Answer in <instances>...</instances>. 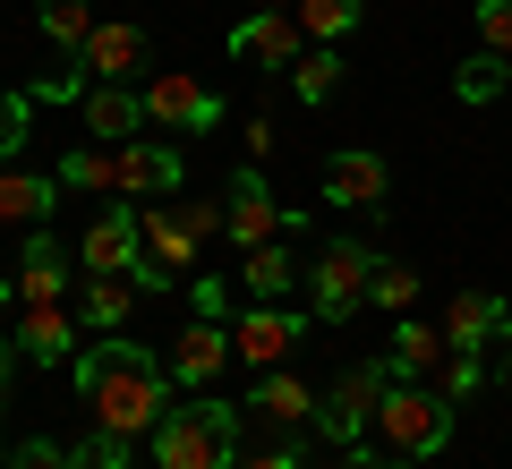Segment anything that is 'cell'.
<instances>
[{
	"label": "cell",
	"mask_w": 512,
	"mask_h": 469,
	"mask_svg": "<svg viewBox=\"0 0 512 469\" xmlns=\"http://www.w3.org/2000/svg\"><path fill=\"white\" fill-rule=\"evenodd\" d=\"M222 239L231 248H265V239H282V231H299V205H274V188L256 180V171H239L231 180V197H222Z\"/></svg>",
	"instance_id": "obj_7"
},
{
	"label": "cell",
	"mask_w": 512,
	"mask_h": 469,
	"mask_svg": "<svg viewBox=\"0 0 512 469\" xmlns=\"http://www.w3.org/2000/svg\"><path fill=\"white\" fill-rule=\"evenodd\" d=\"M137 239H146V256H154L163 273H188V265H197V248H205L171 205H137Z\"/></svg>",
	"instance_id": "obj_17"
},
{
	"label": "cell",
	"mask_w": 512,
	"mask_h": 469,
	"mask_svg": "<svg viewBox=\"0 0 512 469\" xmlns=\"http://www.w3.org/2000/svg\"><path fill=\"white\" fill-rule=\"evenodd\" d=\"M384 188H393V171H384L376 154H359V145L325 163V197H333V205H359V214H376V205H384Z\"/></svg>",
	"instance_id": "obj_16"
},
{
	"label": "cell",
	"mask_w": 512,
	"mask_h": 469,
	"mask_svg": "<svg viewBox=\"0 0 512 469\" xmlns=\"http://www.w3.org/2000/svg\"><path fill=\"white\" fill-rule=\"evenodd\" d=\"M256 418H274V427H299V418H316V393L291 376V367H274V376L256 384Z\"/></svg>",
	"instance_id": "obj_22"
},
{
	"label": "cell",
	"mask_w": 512,
	"mask_h": 469,
	"mask_svg": "<svg viewBox=\"0 0 512 469\" xmlns=\"http://www.w3.org/2000/svg\"><path fill=\"white\" fill-rule=\"evenodd\" d=\"M384 384H393V359H367V367H342V376L316 393V427L333 435V444H350L359 452V435L376 427V410H384Z\"/></svg>",
	"instance_id": "obj_4"
},
{
	"label": "cell",
	"mask_w": 512,
	"mask_h": 469,
	"mask_svg": "<svg viewBox=\"0 0 512 469\" xmlns=\"http://www.w3.org/2000/svg\"><path fill=\"white\" fill-rule=\"evenodd\" d=\"M222 359H239L222 316H197V325L171 342V376H180V384H214V376H222Z\"/></svg>",
	"instance_id": "obj_13"
},
{
	"label": "cell",
	"mask_w": 512,
	"mask_h": 469,
	"mask_svg": "<svg viewBox=\"0 0 512 469\" xmlns=\"http://www.w3.org/2000/svg\"><path fill=\"white\" fill-rule=\"evenodd\" d=\"M60 205V180H43V171H0V222H9V231H43V214H52Z\"/></svg>",
	"instance_id": "obj_18"
},
{
	"label": "cell",
	"mask_w": 512,
	"mask_h": 469,
	"mask_svg": "<svg viewBox=\"0 0 512 469\" xmlns=\"http://www.w3.org/2000/svg\"><path fill=\"white\" fill-rule=\"evenodd\" d=\"M265 9H291V0H265Z\"/></svg>",
	"instance_id": "obj_40"
},
{
	"label": "cell",
	"mask_w": 512,
	"mask_h": 469,
	"mask_svg": "<svg viewBox=\"0 0 512 469\" xmlns=\"http://www.w3.org/2000/svg\"><path fill=\"white\" fill-rule=\"evenodd\" d=\"M453 86H461V103H487V94L504 86V52H478V60H461V77H453Z\"/></svg>",
	"instance_id": "obj_28"
},
{
	"label": "cell",
	"mask_w": 512,
	"mask_h": 469,
	"mask_svg": "<svg viewBox=\"0 0 512 469\" xmlns=\"http://www.w3.org/2000/svg\"><path fill=\"white\" fill-rule=\"evenodd\" d=\"M299 342H308V316H291L282 299H256L248 316H231V350H239L248 367H265V376H274V367H291Z\"/></svg>",
	"instance_id": "obj_6"
},
{
	"label": "cell",
	"mask_w": 512,
	"mask_h": 469,
	"mask_svg": "<svg viewBox=\"0 0 512 469\" xmlns=\"http://www.w3.org/2000/svg\"><path fill=\"white\" fill-rule=\"evenodd\" d=\"M180 222H188V231H197V239H222V222H231V214H222V205H188Z\"/></svg>",
	"instance_id": "obj_35"
},
{
	"label": "cell",
	"mask_w": 512,
	"mask_h": 469,
	"mask_svg": "<svg viewBox=\"0 0 512 469\" xmlns=\"http://www.w3.org/2000/svg\"><path fill=\"white\" fill-rule=\"evenodd\" d=\"M239 461V410L231 401H188L154 427V469H231Z\"/></svg>",
	"instance_id": "obj_2"
},
{
	"label": "cell",
	"mask_w": 512,
	"mask_h": 469,
	"mask_svg": "<svg viewBox=\"0 0 512 469\" xmlns=\"http://www.w3.org/2000/svg\"><path fill=\"white\" fill-rule=\"evenodd\" d=\"M376 435H384L393 461H427V452H444V444H453V393L393 376V384H384V410H376Z\"/></svg>",
	"instance_id": "obj_3"
},
{
	"label": "cell",
	"mask_w": 512,
	"mask_h": 469,
	"mask_svg": "<svg viewBox=\"0 0 512 469\" xmlns=\"http://www.w3.org/2000/svg\"><path fill=\"white\" fill-rule=\"evenodd\" d=\"M77 333H86V316L77 307H18V350L35 367H60L77 350Z\"/></svg>",
	"instance_id": "obj_12"
},
{
	"label": "cell",
	"mask_w": 512,
	"mask_h": 469,
	"mask_svg": "<svg viewBox=\"0 0 512 469\" xmlns=\"http://www.w3.org/2000/svg\"><path fill=\"white\" fill-rule=\"evenodd\" d=\"M154 60V43H146V26H128V18H111V26H94L86 35V52H77V69H94V86H128V77Z\"/></svg>",
	"instance_id": "obj_9"
},
{
	"label": "cell",
	"mask_w": 512,
	"mask_h": 469,
	"mask_svg": "<svg viewBox=\"0 0 512 469\" xmlns=\"http://www.w3.org/2000/svg\"><path fill=\"white\" fill-rule=\"evenodd\" d=\"M504 86H512V60H504Z\"/></svg>",
	"instance_id": "obj_42"
},
{
	"label": "cell",
	"mask_w": 512,
	"mask_h": 469,
	"mask_svg": "<svg viewBox=\"0 0 512 469\" xmlns=\"http://www.w3.org/2000/svg\"><path fill=\"white\" fill-rule=\"evenodd\" d=\"M504 393H512V350H504Z\"/></svg>",
	"instance_id": "obj_39"
},
{
	"label": "cell",
	"mask_w": 512,
	"mask_h": 469,
	"mask_svg": "<svg viewBox=\"0 0 512 469\" xmlns=\"http://www.w3.org/2000/svg\"><path fill=\"white\" fill-rule=\"evenodd\" d=\"M239 282H248L256 299H282V290H291V248H282V239L248 248V273H239Z\"/></svg>",
	"instance_id": "obj_27"
},
{
	"label": "cell",
	"mask_w": 512,
	"mask_h": 469,
	"mask_svg": "<svg viewBox=\"0 0 512 469\" xmlns=\"http://www.w3.org/2000/svg\"><path fill=\"white\" fill-rule=\"evenodd\" d=\"M231 469H308L299 452H248V461H231Z\"/></svg>",
	"instance_id": "obj_36"
},
{
	"label": "cell",
	"mask_w": 512,
	"mask_h": 469,
	"mask_svg": "<svg viewBox=\"0 0 512 469\" xmlns=\"http://www.w3.org/2000/svg\"><path fill=\"white\" fill-rule=\"evenodd\" d=\"M86 128H94V137H111V145H128L137 128H146V94H128V86H94V94H86Z\"/></svg>",
	"instance_id": "obj_20"
},
{
	"label": "cell",
	"mask_w": 512,
	"mask_h": 469,
	"mask_svg": "<svg viewBox=\"0 0 512 469\" xmlns=\"http://www.w3.org/2000/svg\"><path fill=\"white\" fill-rule=\"evenodd\" d=\"M69 469H128V435H103V427H94L86 444L69 452Z\"/></svg>",
	"instance_id": "obj_30"
},
{
	"label": "cell",
	"mask_w": 512,
	"mask_h": 469,
	"mask_svg": "<svg viewBox=\"0 0 512 469\" xmlns=\"http://www.w3.org/2000/svg\"><path fill=\"white\" fill-rule=\"evenodd\" d=\"M512 333V307L495 299V290H461L453 307H444V342L453 350H487V342H504Z\"/></svg>",
	"instance_id": "obj_11"
},
{
	"label": "cell",
	"mask_w": 512,
	"mask_h": 469,
	"mask_svg": "<svg viewBox=\"0 0 512 469\" xmlns=\"http://www.w3.org/2000/svg\"><path fill=\"white\" fill-rule=\"evenodd\" d=\"M367 299H376V307H393V316H402V307L419 299V273H410V265H384V256H376V290H367Z\"/></svg>",
	"instance_id": "obj_29"
},
{
	"label": "cell",
	"mask_w": 512,
	"mask_h": 469,
	"mask_svg": "<svg viewBox=\"0 0 512 469\" xmlns=\"http://www.w3.org/2000/svg\"><path fill=\"white\" fill-rule=\"evenodd\" d=\"M9 307H18V290H9V273H0V316H9Z\"/></svg>",
	"instance_id": "obj_38"
},
{
	"label": "cell",
	"mask_w": 512,
	"mask_h": 469,
	"mask_svg": "<svg viewBox=\"0 0 512 469\" xmlns=\"http://www.w3.org/2000/svg\"><path fill=\"white\" fill-rule=\"evenodd\" d=\"M9 469H69V452H60V444H43V435H26V444L9 452Z\"/></svg>",
	"instance_id": "obj_34"
},
{
	"label": "cell",
	"mask_w": 512,
	"mask_h": 469,
	"mask_svg": "<svg viewBox=\"0 0 512 469\" xmlns=\"http://www.w3.org/2000/svg\"><path fill=\"white\" fill-rule=\"evenodd\" d=\"M444 359H453L444 325H402V333H393V376L427 384V376H444Z\"/></svg>",
	"instance_id": "obj_21"
},
{
	"label": "cell",
	"mask_w": 512,
	"mask_h": 469,
	"mask_svg": "<svg viewBox=\"0 0 512 469\" xmlns=\"http://www.w3.org/2000/svg\"><path fill=\"white\" fill-rule=\"evenodd\" d=\"M35 26L60 43V52H86V35H94V18H86V0H35Z\"/></svg>",
	"instance_id": "obj_26"
},
{
	"label": "cell",
	"mask_w": 512,
	"mask_h": 469,
	"mask_svg": "<svg viewBox=\"0 0 512 469\" xmlns=\"http://www.w3.org/2000/svg\"><path fill=\"white\" fill-rule=\"evenodd\" d=\"M436 393H478V350H453V359H444V376H436Z\"/></svg>",
	"instance_id": "obj_33"
},
{
	"label": "cell",
	"mask_w": 512,
	"mask_h": 469,
	"mask_svg": "<svg viewBox=\"0 0 512 469\" xmlns=\"http://www.w3.org/2000/svg\"><path fill=\"white\" fill-rule=\"evenodd\" d=\"M478 43L512 60V0H478Z\"/></svg>",
	"instance_id": "obj_31"
},
{
	"label": "cell",
	"mask_w": 512,
	"mask_h": 469,
	"mask_svg": "<svg viewBox=\"0 0 512 469\" xmlns=\"http://www.w3.org/2000/svg\"><path fill=\"white\" fill-rule=\"evenodd\" d=\"M146 120H154V128H180V137H197V128L222 120V94L205 86V77H188V69H163V77L146 86Z\"/></svg>",
	"instance_id": "obj_8"
},
{
	"label": "cell",
	"mask_w": 512,
	"mask_h": 469,
	"mask_svg": "<svg viewBox=\"0 0 512 469\" xmlns=\"http://www.w3.org/2000/svg\"><path fill=\"white\" fill-rule=\"evenodd\" d=\"M9 290H18V307H60V299H69V256H60V239H26V256H18V282H9Z\"/></svg>",
	"instance_id": "obj_14"
},
{
	"label": "cell",
	"mask_w": 512,
	"mask_h": 469,
	"mask_svg": "<svg viewBox=\"0 0 512 469\" xmlns=\"http://www.w3.org/2000/svg\"><path fill=\"white\" fill-rule=\"evenodd\" d=\"M316 316H325V325H342V316H359L367 307V290H376V256L359 248V239H333L325 256H316Z\"/></svg>",
	"instance_id": "obj_5"
},
{
	"label": "cell",
	"mask_w": 512,
	"mask_h": 469,
	"mask_svg": "<svg viewBox=\"0 0 512 469\" xmlns=\"http://www.w3.org/2000/svg\"><path fill=\"white\" fill-rule=\"evenodd\" d=\"M69 376H77V393H86V418L103 435H154L163 427V410H171V367H154L137 342H94L86 359H69Z\"/></svg>",
	"instance_id": "obj_1"
},
{
	"label": "cell",
	"mask_w": 512,
	"mask_h": 469,
	"mask_svg": "<svg viewBox=\"0 0 512 469\" xmlns=\"http://www.w3.org/2000/svg\"><path fill=\"white\" fill-rule=\"evenodd\" d=\"M171 188H180V154H171V145L128 137V145H120V197L154 205V197H171Z\"/></svg>",
	"instance_id": "obj_15"
},
{
	"label": "cell",
	"mask_w": 512,
	"mask_h": 469,
	"mask_svg": "<svg viewBox=\"0 0 512 469\" xmlns=\"http://www.w3.org/2000/svg\"><path fill=\"white\" fill-rule=\"evenodd\" d=\"M26 120H35V94H0V154L26 145Z\"/></svg>",
	"instance_id": "obj_32"
},
{
	"label": "cell",
	"mask_w": 512,
	"mask_h": 469,
	"mask_svg": "<svg viewBox=\"0 0 512 469\" xmlns=\"http://www.w3.org/2000/svg\"><path fill=\"white\" fill-rule=\"evenodd\" d=\"M60 188H86V197L120 188V145H77L69 163H60Z\"/></svg>",
	"instance_id": "obj_24"
},
{
	"label": "cell",
	"mask_w": 512,
	"mask_h": 469,
	"mask_svg": "<svg viewBox=\"0 0 512 469\" xmlns=\"http://www.w3.org/2000/svg\"><path fill=\"white\" fill-rule=\"evenodd\" d=\"M291 86H299V103H333V94H342V52H333V43H308V52L291 60Z\"/></svg>",
	"instance_id": "obj_23"
},
{
	"label": "cell",
	"mask_w": 512,
	"mask_h": 469,
	"mask_svg": "<svg viewBox=\"0 0 512 469\" xmlns=\"http://www.w3.org/2000/svg\"><path fill=\"white\" fill-rule=\"evenodd\" d=\"M77 316H86L94 333H120L128 316H137V282H128V273H86V290H77Z\"/></svg>",
	"instance_id": "obj_19"
},
{
	"label": "cell",
	"mask_w": 512,
	"mask_h": 469,
	"mask_svg": "<svg viewBox=\"0 0 512 469\" xmlns=\"http://www.w3.org/2000/svg\"><path fill=\"white\" fill-rule=\"evenodd\" d=\"M0 469H9V444H0Z\"/></svg>",
	"instance_id": "obj_41"
},
{
	"label": "cell",
	"mask_w": 512,
	"mask_h": 469,
	"mask_svg": "<svg viewBox=\"0 0 512 469\" xmlns=\"http://www.w3.org/2000/svg\"><path fill=\"white\" fill-rule=\"evenodd\" d=\"M18 359H26L18 342H0V410H9V376H18Z\"/></svg>",
	"instance_id": "obj_37"
},
{
	"label": "cell",
	"mask_w": 512,
	"mask_h": 469,
	"mask_svg": "<svg viewBox=\"0 0 512 469\" xmlns=\"http://www.w3.org/2000/svg\"><path fill=\"white\" fill-rule=\"evenodd\" d=\"M231 52L248 60V69H291V60L308 52V35H299V18H291V9H256V18H239Z\"/></svg>",
	"instance_id": "obj_10"
},
{
	"label": "cell",
	"mask_w": 512,
	"mask_h": 469,
	"mask_svg": "<svg viewBox=\"0 0 512 469\" xmlns=\"http://www.w3.org/2000/svg\"><path fill=\"white\" fill-rule=\"evenodd\" d=\"M291 18H299V35H308V43H333V35L359 26V0H291Z\"/></svg>",
	"instance_id": "obj_25"
}]
</instances>
